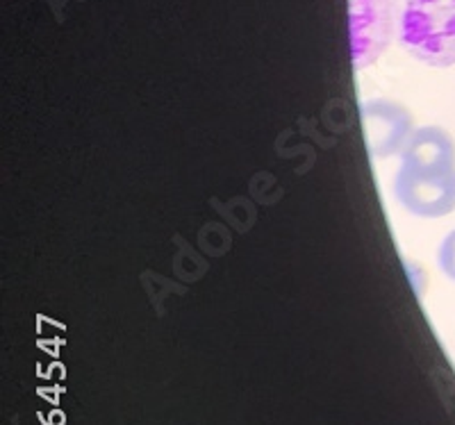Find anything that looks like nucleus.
Listing matches in <instances>:
<instances>
[{
	"instance_id": "1",
	"label": "nucleus",
	"mask_w": 455,
	"mask_h": 425,
	"mask_svg": "<svg viewBox=\"0 0 455 425\" xmlns=\"http://www.w3.org/2000/svg\"><path fill=\"white\" fill-rule=\"evenodd\" d=\"M394 193L410 214L440 218L455 209V141L444 128L428 125L401 151Z\"/></svg>"
},
{
	"instance_id": "2",
	"label": "nucleus",
	"mask_w": 455,
	"mask_h": 425,
	"mask_svg": "<svg viewBox=\"0 0 455 425\" xmlns=\"http://www.w3.org/2000/svg\"><path fill=\"white\" fill-rule=\"evenodd\" d=\"M394 32L414 59L455 64V0H394Z\"/></svg>"
},
{
	"instance_id": "3",
	"label": "nucleus",
	"mask_w": 455,
	"mask_h": 425,
	"mask_svg": "<svg viewBox=\"0 0 455 425\" xmlns=\"http://www.w3.org/2000/svg\"><path fill=\"white\" fill-rule=\"evenodd\" d=\"M348 23L353 67L367 68L392 39L394 0H348Z\"/></svg>"
},
{
	"instance_id": "4",
	"label": "nucleus",
	"mask_w": 455,
	"mask_h": 425,
	"mask_svg": "<svg viewBox=\"0 0 455 425\" xmlns=\"http://www.w3.org/2000/svg\"><path fill=\"white\" fill-rule=\"evenodd\" d=\"M364 125V139L373 157L385 160L403 151L412 132V116L408 109L392 100H369L360 109Z\"/></svg>"
},
{
	"instance_id": "5",
	"label": "nucleus",
	"mask_w": 455,
	"mask_h": 425,
	"mask_svg": "<svg viewBox=\"0 0 455 425\" xmlns=\"http://www.w3.org/2000/svg\"><path fill=\"white\" fill-rule=\"evenodd\" d=\"M440 266L451 280H455V230L442 241L440 246Z\"/></svg>"
}]
</instances>
